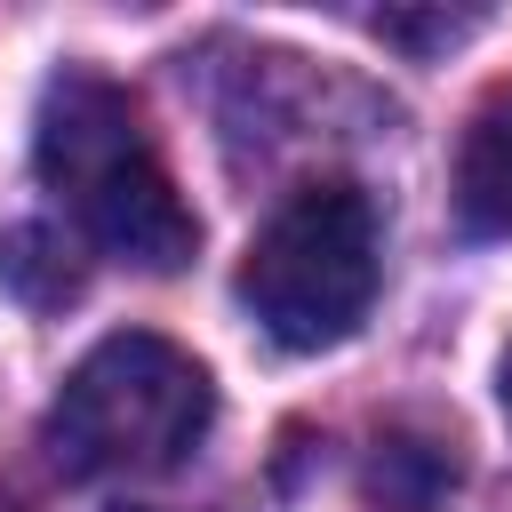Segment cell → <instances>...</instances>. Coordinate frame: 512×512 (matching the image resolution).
I'll list each match as a JSON object with an SVG mask.
<instances>
[{
  "mask_svg": "<svg viewBox=\"0 0 512 512\" xmlns=\"http://www.w3.org/2000/svg\"><path fill=\"white\" fill-rule=\"evenodd\" d=\"M32 168L64 200V216L104 256H120L136 272H176L200 248V224L176 200V176L160 168V144L144 128V112L104 72H80L72 64V72H56L40 88Z\"/></svg>",
  "mask_w": 512,
  "mask_h": 512,
  "instance_id": "obj_1",
  "label": "cell"
},
{
  "mask_svg": "<svg viewBox=\"0 0 512 512\" xmlns=\"http://www.w3.org/2000/svg\"><path fill=\"white\" fill-rule=\"evenodd\" d=\"M208 416H216L208 368L168 336L128 328L104 336L48 400V456L72 480H144V472H176L200 448Z\"/></svg>",
  "mask_w": 512,
  "mask_h": 512,
  "instance_id": "obj_2",
  "label": "cell"
},
{
  "mask_svg": "<svg viewBox=\"0 0 512 512\" xmlns=\"http://www.w3.org/2000/svg\"><path fill=\"white\" fill-rule=\"evenodd\" d=\"M376 208L360 184H304L240 256V304L288 352L344 344L376 304Z\"/></svg>",
  "mask_w": 512,
  "mask_h": 512,
  "instance_id": "obj_3",
  "label": "cell"
},
{
  "mask_svg": "<svg viewBox=\"0 0 512 512\" xmlns=\"http://www.w3.org/2000/svg\"><path fill=\"white\" fill-rule=\"evenodd\" d=\"M456 216L472 240H512V88L488 96L456 144Z\"/></svg>",
  "mask_w": 512,
  "mask_h": 512,
  "instance_id": "obj_4",
  "label": "cell"
},
{
  "mask_svg": "<svg viewBox=\"0 0 512 512\" xmlns=\"http://www.w3.org/2000/svg\"><path fill=\"white\" fill-rule=\"evenodd\" d=\"M0 288L32 312H64L80 296V256L56 224H16L0 232Z\"/></svg>",
  "mask_w": 512,
  "mask_h": 512,
  "instance_id": "obj_5",
  "label": "cell"
},
{
  "mask_svg": "<svg viewBox=\"0 0 512 512\" xmlns=\"http://www.w3.org/2000/svg\"><path fill=\"white\" fill-rule=\"evenodd\" d=\"M448 456L432 448V440H384L376 448V472H368V488H376V504L384 512H424L440 488H448Z\"/></svg>",
  "mask_w": 512,
  "mask_h": 512,
  "instance_id": "obj_6",
  "label": "cell"
},
{
  "mask_svg": "<svg viewBox=\"0 0 512 512\" xmlns=\"http://www.w3.org/2000/svg\"><path fill=\"white\" fill-rule=\"evenodd\" d=\"M496 408H504V424H512V344H504V360H496Z\"/></svg>",
  "mask_w": 512,
  "mask_h": 512,
  "instance_id": "obj_7",
  "label": "cell"
}]
</instances>
